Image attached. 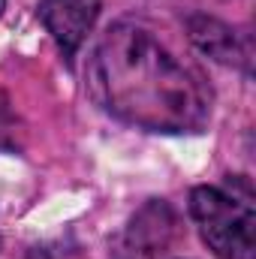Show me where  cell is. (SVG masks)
<instances>
[{
    "mask_svg": "<svg viewBox=\"0 0 256 259\" xmlns=\"http://www.w3.org/2000/svg\"><path fill=\"white\" fill-rule=\"evenodd\" d=\"M88 88L112 118L139 130L202 133L211 121L214 94L205 75L139 21H118L100 36Z\"/></svg>",
    "mask_w": 256,
    "mask_h": 259,
    "instance_id": "1",
    "label": "cell"
},
{
    "mask_svg": "<svg viewBox=\"0 0 256 259\" xmlns=\"http://www.w3.org/2000/svg\"><path fill=\"white\" fill-rule=\"evenodd\" d=\"M190 217L217 259H256V214L250 184L241 187V193L196 187L190 193Z\"/></svg>",
    "mask_w": 256,
    "mask_h": 259,
    "instance_id": "2",
    "label": "cell"
},
{
    "mask_svg": "<svg viewBox=\"0 0 256 259\" xmlns=\"http://www.w3.org/2000/svg\"><path fill=\"white\" fill-rule=\"evenodd\" d=\"M100 15V0H42L39 3V21L55 36V42L66 55H75V49L88 39Z\"/></svg>",
    "mask_w": 256,
    "mask_h": 259,
    "instance_id": "3",
    "label": "cell"
},
{
    "mask_svg": "<svg viewBox=\"0 0 256 259\" xmlns=\"http://www.w3.org/2000/svg\"><path fill=\"white\" fill-rule=\"evenodd\" d=\"M187 30H190L193 46L220 61V64H232V66H247L250 64V46L229 27L223 24L220 18H211V15H193L187 21Z\"/></svg>",
    "mask_w": 256,
    "mask_h": 259,
    "instance_id": "4",
    "label": "cell"
},
{
    "mask_svg": "<svg viewBox=\"0 0 256 259\" xmlns=\"http://www.w3.org/2000/svg\"><path fill=\"white\" fill-rule=\"evenodd\" d=\"M175 238H178V217L160 199H151L130 223V244L145 256H157L169 250Z\"/></svg>",
    "mask_w": 256,
    "mask_h": 259,
    "instance_id": "5",
    "label": "cell"
},
{
    "mask_svg": "<svg viewBox=\"0 0 256 259\" xmlns=\"http://www.w3.org/2000/svg\"><path fill=\"white\" fill-rule=\"evenodd\" d=\"M12 133H15V118H12V112H9L6 97L0 94V148L12 145Z\"/></svg>",
    "mask_w": 256,
    "mask_h": 259,
    "instance_id": "6",
    "label": "cell"
},
{
    "mask_svg": "<svg viewBox=\"0 0 256 259\" xmlns=\"http://www.w3.org/2000/svg\"><path fill=\"white\" fill-rule=\"evenodd\" d=\"M3 6H6V0H0V12H3Z\"/></svg>",
    "mask_w": 256,
    "mask_h": 259,
    "instance_id": "7",
    "label": "cell"
}]
</instances>
